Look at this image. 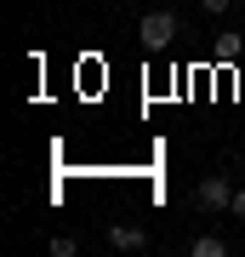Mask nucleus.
Segmentation results:
<instances>
[{"instance_id":"1","label":"nucleus","mask_w":245,"mask_h":257,"mask_svg":"<svg viewBox=\"0 0 245 257\" xmlns=\"http://www.w3.org/2000/svg\"><path fill=\"white\" fill-rule=\"evenodd\" d=\"M137 35H143V46H148V52H165V46L182 35V23H177V12H148V18L137 23Z\"/></svg>"},{"instance_id":"3","label":"nucleus","mask_w":245,"mask_h":257,"mask_svg":"<svg viewBox=\"0 0 245 257\" xmlns=\"http://www.w3.org/2000/svg\"><path fill=\"white\" fill-rule=\"evenodd\" d=\"M109 240H114L120 251H143V246H148V234H143V229H126V223H114V229H109Z\"/></svg>"},{"instance_id":"6","label":"nucleus","mask_w":245,"mask_h":257,"mask_svg":"<svg viewBox=\"0 0 245 257\" xmlns=\"http://www.w3.org/2000/svg\"><path fill=\"white\" fill-rule=\"evenodd\" d=\"M200 6L211 12V18H217V12H228V6H234V0H200Z\"/></svg>"},{"instance_id":"4","label":"nucleus","mask_w":245,"mask_h":257,"mask_svg":"<svg viewBox=\"0 0 245 257\" xmlns=\"http://www.w3.org/2000/svg\"><path fill=\"white\" fill-rule=\"evenodd\" d=\"M188 251H194V257H228V240H222V234H194Z\"/></svg>"},{"instance_id":"7","label":"nucleus","mask_w":245,"mask_h":257,"mask_svg":"<svg viewBox=\"0 0 245 257\" xmlns=\"http://www.w3.org/2000/svg\"><path fill=\"white\" fill-rule=\"evenodd\" d=\"M228 211H234V217H245V189H234V206H228Z\"/></svg>"},{"instance_id":"2","label":"nucleus","mask_w":245,"mask_h":257,"mask_svg":"<svg viewBox=\"0 0 245 257\" xmlns=\"http://www.w3.org/2000/svg\"><path fill=\"white\" fill-rule=\"evenodd\" d=\"M194 206H200V211H228V206H234V189H228V177H222V172H217V177H205V183L194 189Z\"/></svg>"},{"instance_id":"5","label":"nucleus","mask_w":245,"mask_h":257,"mask_svg":"<svg viewBox=\"0 0 245 257\" xmlns=\"http://www.w3.org/2000/svg\"><path fill=\"white\" fill-rule=\"evenodd\" d=\"M211 52H217V63H234V57L245 52V35H217V46H211Z\"/></svg>"}]
</instances>
